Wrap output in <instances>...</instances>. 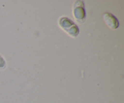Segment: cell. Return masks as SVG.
Instances as JSON below:
<instances>
[{
	"mask_svg": "<svg viewBox=\"0 0 124 103\" xmlns=\"http://www.w3.org/2000/svg\"><path fill=\"white\" fill-rule=\"evenodd\" d=\"M59 24L67 33L73 37H76L79 33V29L78 26L69 18L65 17L61 18L59 19Z\"/></svg>",
	"mask_w": 124,
	"mask_h": 103,
	"instance_id": "cell-1",
	"label": "cell"
},
{
	"mask_svg": "<svg viewBox=\"0 0 124 103\" xmlns=\"http://www.w3.org/2000/svg\"><path fill=\"white\" fill-rule=\"evenodd\" d=\"M73 14L75 18L79 23L82 22L85 18V12L84 7V4L82 1H78L75 2L74 5Z\"/></svg>",
	"mask_w": 124,
	"mask_h": 103,
	"instance_id": "cell-2",
	"label": "cell"
},
{
	"mask_svg": "<svg viewBox=\"0 0 124 103\" xmlns=\"http://www.w3.org/2000/svg\"><path fill=\"white\" fill-rule=\"evenodd\" d=\"M103 18L105 23L110 28L113 29H117L119 27V21L117 18L110 13H105L103 15Z\"/></svg>",
	"mask_w": 124,
	"mask_h": 103,
	"instance_id": "cell-3",
	"label": "cell"
},
{
	"mask_svg": "<svg viewBox=\"0 0 124 103\" xmlns=\"http://www.w3.org/2000/svg\"><path fill=\"white\" fill-rule=\"evenodd\" d=\"M5 65H6V63H5L4 59L0 55V69H4L5 67Z\"/></svg>",
	"mask_w": 124,
	"mask_h": 103,
	"instance_id": "cell-4",
	"label": "cell"
}]
</instances>
